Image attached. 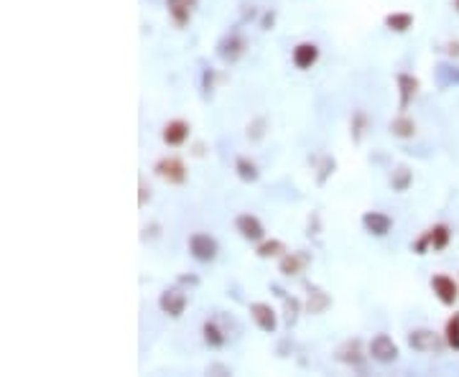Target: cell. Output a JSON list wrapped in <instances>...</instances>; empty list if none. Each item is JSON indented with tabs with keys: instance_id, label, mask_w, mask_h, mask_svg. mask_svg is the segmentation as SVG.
<instances>
[{
	"instance_id": "7a4b0ae2",
	"label": "cell",
	"mask_w": 459,
	"mask_h": 377,
	"mask_svg": "<svg viewBox=\"0 0 459 377\" xmlns=\"http://www.w3.org/2000/svg\"><path fill=\"white\" fill-rule=\"evenodd\" d=\"M245 49H248V41L240 36L238 31H233V33L222 36L220 43H217V54H220V59L227 61V64H235V61L245 54Z\"/></svg>"
},
{
	"instance_id": "d6986e66",
	"label": "cell",
	"mask_w": 459,
	"mask_h": 377,
	"mask_svg": "<svg viewBox=\"0 0 459 377\" xmlns=\"http://www.w3.org/2000/svg\"><path fill=\"white\" fill-rule=\"evenodd\" d=\"M235 171H238V176L243 179L245 184H255L258 179H260V171H258V166L253 164L250 159H245V156H240V159L235 161Z\"/></svg>"
},
{
	"instance_id": "4316f807",
	"label": "cell",
	"mask_w": 459,
	"mask_h": 377,
	"mask_svg": "<svg viewBox=\"0 0 459 377\" xmlns=\"http://www.w3.org/2000/svg\"><path fill=\"white\" fill-rule=\"evenodd\" d=\"M334 159H329V156H327L325 161H322V169H319V176H317V184L319 186H325L327 184V179L332 176V174H334Z\"/></svg>"
},
{
	"instance_id": "836d02e7",
	"label": "cell",
	"mask_w": 459,
	"mask_h": 377,
	"mask_svg": "<svg viewBox=\"0 0 459 377\" xmlns=\"http://www.w3.org/2000/svg\"><path fill=\"white\" fill-rule=\"evenodd\" d=\"M207 372H209V375H212V372H222V375H230V367H225V365H209Z\"/></svg>"
},
{
	"instance_id": "83f0119b",
	"label": "cell",
	"mask_w": 459,
	"mask_h": 377,
	"mask_svg": "<svg viewBox=\"0 0 459 377\" xmlns=\"http://www.w3.org/2000/svg\"><path fill=\"white\" fill-rule=\"evenodd\" d=\"M265 135V117H258L248 125V138L250 140H260Z\"/></svg>"
},
{
	"instance_id": "3957f363",
	"label": "cell",
	"mask_w": 459,
	"mask_h": 377,
	"mask_svg": "<svg viewBox=\"0 0 459 377\" xmlns=\"http://www.w3.org/2000/svg\"><path fill=\"white\" fill-rule=\"evenodd\" d=\"M408 347L416 349V352H439L441 347H444V341H441V336L436 334V331H431V329H413L408 334Z\"/></svg>"
},
{
	"instance_id": "484cf974",
	"label": "cell",
	"mask_w": 459,
	"mask_h": 377,
	"mask_svg": "<svg viewBox=\"0 0 459 377\" xmlns=\"http://www.w3.org/2000/svg\"><path fill=\"white\" fill-rule=\"evenodd\" d=\"M283 304H286V324L288 326H294L296 324V319H299V309H301V304L296 301V298H288L286 293H283Z\"/></svg>"
},
{
	"instance_id": "6da1fadb",
	"label": "cell",
	"mask_w": 459,
	"mask_h": 377,
	"mask_svg": "<svg viewBox=\"0 0 459 377\" xmlns=\"http://www.w3.org/2000/svg\"><path fill=\"white\" fill-rule=\"evenodd\" d=\"M189 253L194 260L212 262L214 257H217V253H220V245H217V240H214L212 235H207V232H194L189 238Z\"/></svg>"
},
{
	"instance_id": "7c38bea8",
	"label": "cell",
	"mask_w": 459,
	"mask_h": 377,
	"mask_svg": "<svg viewBox=\"0 0 459 377\" xmlns=\"http://www.w3.org/2000/svg\"><path fill=\"white\" fill-rule=\"evenodd\" d=\"M317 59H319V46H317V43L304 41V43H299V46L294 49V64H296V69H312L314 64H317Z\"/></svg>"
},
{
	"instance_id": "f1b7e54d",
	"label": "cell",
	"mask_w": 459,
	"mask_h": 377,
	"mask_svg": "<svg viewBox=\"0 0 459 377\" xmlns=\"http://www.w3.org/2000/svg\"><path fill=\"white\" fill-rule=\"evenodd\" d=\"M365 125H367L365 112H355V125H352V130H355V140L362 138V130H365Z\"/></svg>"
},
{
	"instance_id": "5bb4252c",
	"label": "cell",
	"mask_w": 459,
	"mask_h": 377,
	"mask_svg": "<svg viewBox=\"0 0 459 377\" xmlns=\"http://www.w3.org/2000/svg\"><path fill=\"white\" fill-rule=\"evenodd\" d=\"M186 138H189V125L184 120H172L164 128V140L169 146H181L186 143Z\"/></svg>"
},
{
	"instance_id": "1f68e13d",
	"label": "cell",
	"mask_w": 459,
	"mask_h": 377,
	"mask_svg": "<svg viewBox=\"0 0 459 377\" xmlns=\"http://www.w3.org/2000/svg\"><path fill=\"white\" fill-rule=\"evenodd\" d=\"M138 191H141V199H138V207H146L148 201H151V188L146 186V181H141V188H138Z\"/></svg>"
},
{
	"instance_id": "8992f818",
	"label": "cell",
	"mask_w": 459,
	"mask_h": 377,
	"mask_svg": "<svg viewBox=\"0 0 459 377\" xmlns=\"http://www.w3.org/2000/svg\"><path fill=\"white\" fill-rule=\"evenodd\" d=\"M235 227H238V232L248 240V243H263L265 230H263V225H260V219L253 217V214H240V217L235 219Z\"/></svg>"
},
{
	"instance_id": "9c48e42d",
	"label": "cell",
	"mask_w": 459,
	"mask_h": 377,
	"mask_svg": "<svg viewBox=\"0 0 459 377\" xmlns=\"http://www.w3.org/2000/svg\"><path fill=\"white\" fill-rule=\"evenodd\" d=\"M250 317L258 324V329L265 331V334H273L278 329V317H275V311L268 304H250Z\"/></svg>"
},
{
	"instance_id": "30bf717a",
	"label": "cell",
	"mask_w": 459,
	"mask_h": 377,
	"mask_svg": "<svg viewBox=\"0 0 459 377\" xmlns=\"http://www.w3.org/2000/svg\"><path fill=\"white\" fill-rule=\"evenodd\" d=\"M362 227H365L373 238H386L393 230V219L383 212H365L362 214Z\"/></svg>"
},
{
	"instance_id": "9a60e30c",
	"label": "cell",
	"mask_w": 459,
	"mask_h": 377,
	"mask_svg": "<svg viewBox=\"0 0 459 377\" xmlns=\"http://www.w3.org/2000/svg\"><path fill=\"white\" fill-rule=\"evenodd\" d=\"M332 304V298L327 296L322 288L317 286H309V301H306V311L309 314H322V311H327Z\"/></svg>"
},
{
	"instance_id": "603a6c76",
	"label": "cell",
	"mask_w": 459,
	"mask_h": 377,
	"mask_svg": "<svg viewBox=\"0 0 459 377\" xmlns=\"http://www.w3.org/2000/svg\"><path fill=\"white\" fill-rule=\"evenodd\" d=\"M428 238H431V248L434 250H444L452 240V232L447 225H436L434 230H428Z\"/></svg>"
},
{
	"instance_id": "ffe728a7",
	"label": "cell",
	"mask_w": 459,
	"mask_h": 377,
	"mask_svg": "<svg viewBox=\"0 0 459 377\" xmlns=\"http://www.w3.org/2000/svg\"><path fill=\"white\" fill-rule=\"evenodd\" d=\"M391 133L396 135V138H413V135H416V122L411 120V117L401 115L391 122Z\"/></svg>"
},
{
	"instance_id": "e0dca14e",
	"label": "cell",
	"mask_w": 459,
	"mask_h": 377,
	"mask_svg": "<svg viewBox=\"0 0 459 377\" xmlns=\"http://www.w3.org/2000/svg\"><path fill=\"white\" fill-rule=\"evenodd\" d=\"M306 262H309V257H306V255H301V253H291V255L281 257V265H278V270H281L283 275H299Z\"/></svg>"
},
{
	"instance_id": "2e32d148",
	"label": "cell",
	"mask_w": 459,
	"mask_h": 377,
	"mask_svg": "<svg viewBox=\"0 0 459 377\" xmlns=\"http://www.w3.org/2000/svg\"><path fill=\"white\" fill-rule=\"evenodd\" d=\"M202 334H204V341H207V347H212V349L225 347L227 336H225V331L217 326V322H204Z\"/></svg>"
},
{
	"instance_id": "ba28073f",
	"label": "cell",
	"mask_w": 459,
	"mask_h": 377,
	"mask_svg": "<svg viewBox=\"0 0 459 377\" xmlns=\"http://www.w3.org/2000/svg\"><path fill=\"white\" fill-rule=\"evenodd\" d=\"M153 171H156L161 179H166L169 184H184V181H186V166H184L179 159H161Z\"/></svg>"
},
{
	"instance_id": "52a82bcc",
	"label": "cell",
	"mask_w": 459,
	"mask_h": 377,
	"mask_svg": "<svg viewBox=\"0 0 459 377\" xmlns=\"http://www.w3.org/2000/svg\"><path fill=\"white\" fill-rule=\"evenodd\" d=\"M431 288H434L436 298H439L444 306L457 304L459 288H457V283H454V278H449V275H434V278H431Z\"/></svg>"
},
{
	"instance_id": "7402d4cb",
	"label": "cell",
	"mask_w": 459,
	"mask_h": 377,
	"mask_svg": "<svg viewBox=\"0 0 459 377\" xmlns=\"http://www.w3.org/2000/svg\"><path fill=\"white\" fill-rule=\"evenodd\" d=\"M411 181H413V174H411V169H406V166H398V169L393 171V176H391L393 191H406V188L411 186Z\"/></svg>"
},
{
	"instance_id": "ac0fdd59",
	"label": "cell",
	"mask_w": 459,
	"mask_h": 377,
	"mask_svg": "<svg viewBox=\"0 0 459 377\" xmlns=\"http://www.w3.org/2000/svg\"><path fill=\"white\" fill-rule=\"evenodd\" d=\"M337 359L344 362V365H352V367H362V354H360V341H347L339 352H337Z\"/></svg>"
},
{
	"instance_id": "d590c367",
	"label": "cell",
	"mask_w": 459,
	"mask_h": 377,
	"mask_svg": "<svg viewBox=\"0 0 459 377\" xmlns=\"http://www.w3.org/2000/svg\"><path fill=\"white\" fill-rule=\"evenodd\" d=\"M454 6H457V11H459V0H454Z\"/></svg>"
},
{
	"instance_id": "d6a6232c",
	"label": "cell",
	"mask_w": 459,
	"mask_h": 377,
	"mask_svg": "<svg viewBox=\"0 0 459 377\" xmlns=\"http://www.w3.org/2000/svg\"><path fill=\"white\" fill-rule=\"evenodd\" d=\"M273 23H275V13H273V11L265 13V18H263V31H270V28H273Z\"/></svg>"
},
{
	"instance_id": "277c9868",
	"label": "cell",
	"mask_w": 459,
	"mask_h": 377,
	"mask_svg": "<svg viewBox=\"0 0 459 377\" xmlns=\"http://www.w3.org/2000/svg\"><path fill=\"white\" fill-rule=\"evenodd\" d=\"M370 357L380 365H391L398 359V344L388 334H375L370 341Z\"/></svg>"
},
{
	"instance_id": "f546056e",
	"label": "cell",
	"mask_w": 459,
	"mask_h": 377,
	"mask_svg": "<svg viewBox=\"0 0 459 377\" xmlns=\"http://www.w3.org/2000/svg\"><path fill=\"white\" fill-rule=\"evenodd\" d=\"M212 77H214L212 69L204 67V74H202V90H204V95H207V97L212 95Z\"/></svg>"
},
{
	"instance_id": "cb8c5ba5",
	"label": "cell",
	"mask_w": 459,
	"mask_h": 377,
	"mask_svg": "<svg viewBox=\"0 0 459 377\" xmlns=\"http://www.w3.org/2000/svg\"><path fill=\"white\" fill-rule=\"evenodd\" d=\"M286 253V245L281 240H265V243L258 245V257H275Z\"/></svg>"
},
{
	"instance_id": "e575fe53",
	"label": "cell",
	"mask_w": 459,
	"mask_h": 377,
	"mask_svg": "<svg viewBox=\"0 0 459 377\" xmlns=\"http://www.w3.org/2000/svg\"><path fill=\"white\" fill-rule=\"evenodd\" d=\"M179 283H191V286H196L199 280H196L194 275H181V278H179Z\"/></svg>"
},
{
	"instance_id": "5b68a950",
	"label": "cell",
	"mask_w": 459,
	"mask_h": 377,
	"mask_svg": "<svg viewBox=\"0 0 459 377\" xmlns=\"http://www.w3.org/2000/svg\"><path fill=\"white\" fill-rule=\"evenodd\" d=\"M186 304H189V296L181 291V288H169V291L161 293L159 298V306L164 314H169L172 319H179L184 314V309H186Z\"/></svg>"
},
{
	"instance_id": "44dd1931",
	"label": "cell",
	"mask_w": 459,
	"mask_h": 377,
	"mask_svg": "<svg viewBox=\"0 0 459 377\" xmlns=\"http://www.w3.org/2000/svg\"><path fill=\"white\" fill-rule=\"evenodd\" d=\"M411 26H413L411 13H391V16H386V28L396 31V33H406Z\"/></svg>"
},
{
	"instance_id": "8fae6325",
	"label": "cell",
	"mask_w": 459,
	"mask_h": 377,
	"mask_svg": "<svg viewBox=\"0 0 459 377\" xmlns=\"http://www.w3.org/2000/svg\"><path fill=\"white\" fill-rule=\"evenodd\" d=\"M196 3H199V0H166V8L172 13L174 23L186 26L191 21V13H194Z\"/></svg>"
},
{
	"instance_id": "4fadbf2b",
	"label": "cell",
	"mask_w": 459,
	"mask_h": 377,
	"mask_svg": "<svg viewBox=\"0 0 459 377\" xmlns=\"http://www.w3.org/2000/svg\"><path fill=\"white\" fill-rule=\"evenodd\" d=\"M398 90H401V102H398V107L408 110V105L413 102V97H416L418 92V80L411 77V74H398Z\"/></svg>"
},
{
	"instance_id": "d4e9b609",
	"label": "cell",
	"mask_w": 459,
	"mask_h": 377,
	"mask_svg": "<svg viewBox=\"0 0 459 377\" xmlns=\"http://www.w3.org/2000/svg\"><path fill=\"white\" fill-rule=\"evenodd\" d=\"M444 334H447V344H449V347L457 349V352H459V314H454V317L447 322V331H444Z\"/></svg>"
},
{
	"instance_id": "4dcf8cb0",
	"label": "cell",
	"mask_w": 459,
	"mask_h": 377,
	"mask_svg": "<svg viewBox=\"0 0 459 377\" xmlns=\"http://www.w3.org/2000/svg\"><path fill=\"white\" fill-rule=\"evenodd\" d=\"M428 245H431V238H428V232H426L421 240H416V245H413V253H418V255H426Z\"/></svg>"
}]
</instances>
